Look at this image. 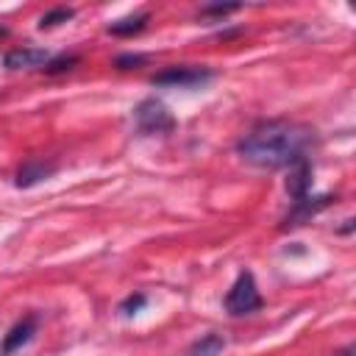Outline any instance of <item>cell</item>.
Instances as JSON below:
<instances>
[{
    "label": "cell",
    "mask_w": 356,
    "mask_h": 356,
    "mask_svg": "<svg viewBox=\"0 0 356 356\" xmlns=\"http://www.w3.org/2000/svg\"><path fill=\"white\" fill-rule=\"evenodd\" d=\"M312 142H314L312 128L289 120H267L253 125L239 139L236 150L245 161L256 167L278 170V167H289L298 159H306V150Z\"/></svg>",
    "instance_id": "6da1fadb"
},
{
    "label": "cell",
    "mask_w": 356,
    "mask_h": 356,
    "mask_svg": "<svg viewBox=\"0 0 356 356\" xmlns=\"http://www.w3.org/2000/svg\"><path fill=\"white\" fill-rule=\"evenodd\" d=\"M225 309L231 317H245V314H253L261 309V295H259V286L253 281V273L242 270L236 275L234 286L225 295Z\"/></svg>",
    "instance_id": "7a4b0ae2"
},
{
    "label": "cell",
    "mask_w": 356,
    "mask_h": 356,
    "mask_svg": "<svg viewBox=\"0 0 356 356\" xmlns=\"http://www.w3.org/2000/svg\"><path fill=\"white\" fill-rule=\"evenodd\" d=\"M134 122H136L139 134H170L175 128L170 108L156 97H147L134 108Z\"/></svg>",
    "instance_id": "3957f363"
},
{
    "label": "cell",
    "mask_w": 356,
    "mask_h": 356,
    "mask_svg": "<svg viewBox=\"0 0 356 356\" xmlns=\"http://www.w3.org/2000/svg\"><path fill=\"white\" fill-rule=\"evenodd\" d=\"M211 72L203 70V67H167L164 72H156L153 75V83L156 86H181V89H189V86H197L203 81H209Z\"/></svg>",
    "instance_id": "277c9868"
},
{
    "label": "cell",
    "mask_w": 356,
    "mask_h": 356,
    "mask_svg": "<svg viewBox=\"0 0 356 356\" xmlns=\"http://www.w3.org/2000/svg\"><path fill=\"white\" fill-rule=\"evenodd\" d=\"M47 61H50V53L39 47H17L3 56V64L8 70H44Z\"/></svg>",
    "instance_id": "5b68a950"
},
{
    "label": "cell",
    "mask_w": 356,
    "mask_h": 356,
    "mask_svg": "<svg viewBox=\"0 0 356 356\" xmlns=\"http://www.w3.org/2000/svg\"><path fill=\"white\" fill-rule=\"evenodd\" d=\"M309 189H312V164H309V156H306V159H298V161L289 164L286 192L292 195V203H295V200L309 197Z\"/></svg>",
    "instance_id": "8992f818"
},
{
    "label": "cell",
    "mask_w": 356,
    "mask_h": 356,
    "mask_svg": "<svg viewBox=\"0 0 356 356\" xmlns=\"http://www.w3.org/2000/svg\"><path fill=\"white\" fill-rule=\"evenodd\" d=\"M331 200H334L331 195H320V197H303V200H295V203H292V211H289V214H286V220H284V228L306 222L312 214H317L320 209H325Z\"/></svg>",
    "instance_id": "52a82bcc"
},
{
    "label": "cell",
    "mask_w": 356,
    "mask_h": 356,
    "mask_svg": "<svg viewBox=\"0 0 356 356\" xmlns=\"http://www.w3.org/2000/svg\"><path fill=\"white\" fill-rule=\"evenodd\" d=\"M33 331H36V317L28 314L25 320H19V323L3 337V353H14L17 348H22V345L33 337Z\"/></svg>",
    "instance_id": "ba28073f"
},
{
    "label": "cell",
    "mask_w": 356,
    "mask_h": 356,
    "mask_svg": "<svg viewBox=\"0 0 356 356\" xmlns=\"http://www.w3.org/2000/svg\"><path fill=\"white\" fill-rule=\"evenodd\" d=\"M56 167L53 164H44V161H25L19 170H17V186H33L39 181H44L47 175H53Z\"/></svg>",
    "instance_id": "9c48e42d"
},
{
    "label": "cell",
    "mask_w": 356,
    "mask_h": 356,
    "mask_svg": "<svg viewBox=\"0 0 356 356\" xmlns=\"http://www.w3.org/2000/svg\"><path fill=\"white\" fill-rule=\"evenodd\" d=\"M145 25H147V14L139 11V14H131V17H122V19L111 22V25H108V33H111V36H134V33H139Z\"/></svg>",
    "instance_id": "30bf717a"
},
{
    "label": "cell",
    "mask_w": 356,
    "mask_h": 356,
    "mask_svg": "<svg viewBox=\"0 0 356 356\" xmlns=\"http://www.w3.org/2000/svg\"><path fill=\"white\" fill-rule=\"evenodd\" d=\"M222 348H225V339L220 334H206L189 348V356H220Z\"/></svg>",
    "instance_id": "8fae6325"
},
{
    "label": "cell",
    "mask_w": 356,
    "mask_h": 356,
    "mask_svg": "<svg viewBox=\"0 0 356 356\" xmlns=\"http://www.w3.org/2000/svg\"><path fill=\"white\" fill-rule=\"evenodd\" d=\"M72 8H53V11H47V14H42V19H39V28L44 31V28H56V25H61V22H67V19H72Z\"/></svg>",
    "instance_id": "7c38bea8"
},
{
    "label": "cell",
    "mask_w": 356,
    "mask_h": 356,
    "mask_svg": "<svg viewBox=\"0 0 356 356\" xmlns=\"http://www.w3.org/2000/svg\"><path fill=\"white\" fill-rule=\"evenodd\" d=\"M147 58L145 56H134V53H122V56H117L114 58V67L117 70H136V67H142Z\"/></svg>",
    "instance_id": "4fadbf2b"
},
{
    "label": "cell",
    "mask_w": 356,
    "mask_h": 356,
    "mask_svg": "<svg viewBox=\"0 0 356 356\" xmlns=\"http://www.w3.org/2000/svg\"><path fill=\"white\" fill-rule=\"evenodd\" d=\"M78 58L75 56H64V58H50L44 72H61V70H70V64H75Z\"/></svg>",
    "instance_id": "5bb4252c"
},
{
    "label": "cell",
    "mask_w": 356,
    "mask_h": 356,
    "mask_svg": "<svg viewBox=\"0 0 356 356\" xmlns=\"http://www.w3.org/2000/svg\"><path fill=\"white\" fill-rule=\"evenodd\" d=\"M145 303H147V298H145V295H131L128 300H122L120 312H122V314H134V312H136V309H142Z\"/></svg>",
    "instance_id": "9a60e30c"
},
{
    "label": "cell",
    "mask_w": 356,
    "mask_h": 356,
    "mask_svg": "<svg viewBox=\"0 0 356 356\" xmlns=\"http://www.w3.org/2000/svg\"><path fill=\"white\" fill-rule=\"evenodd\" d=\"M231 11H236V6H209V8H203V14H214V17H225Z\"/></svg>",
    "instance_id": "2e32d148"
},
{
    "label": "cell",
    "mask_w": 356,
    "mask_h": 356,
    "mask_svg": "<svg viewBox=\"0 0 356 356\" xmlns=\"http://www.w3.org/2000/svg\"><path fill=\"white\" fill-rule=\"evenodd\" d=\"M339 356H353V348H345V350H342Z\"/></svg>",
    "instance_id": "e0dca14e"
}]
</instances>
